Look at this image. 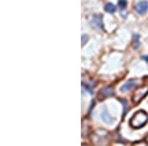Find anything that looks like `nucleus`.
<instances>
[{
    "instance_id": "obj_1",
    "label": "nucleus",
    "mask_w": 148,
    "mask_h": 146,
    "mask_svg": "<svg viewBox=\"0 0 148 146\" xmlns=\"http://www.w3.org/2000/svg\"><path fill=\"white\" fill-rule=\"evenodd\" d=\"M147 122H148V115L144 111H140V112H136L133 115V117L130 119V126L133 128H138V127H143Z\"/></svg>"
},
{
    "instance_id": "obj_2",
    "label": "nucleus",
    "mask_w": 148,
    "mask_h": 146,
    "mask_svg": "<svg viewBox=\"0 0 148 146\" xmlns=\"http://www.w3.org/2000/svg\"><path fill=\"white\" fill-rule=\"evenodd\" d=\"M114 96V88L112 86H106L103 88L97 94V98L99 100H104V98H110Z\"/></svg>"
},
{
    "instance_id": "obj_3",
    "label": "nucleus",
    "mask_w": 148,
    "mask_h": 146,
    "mask_svg": "<svg viewBox=\"0 0 148 146\" xmlns=\"http://www.w3.org/2000/svg\"><path fill=\"white\" fill-rule=\"evenodd\" d=\"M90 25L93 27H96L97 30H103V29H104V27H103V18H101L100 14L92 15V18H90Z\"/></svg>"
},
{
    "instance_id": "obj_4",
    "label": "nucleus",
    "mask_w": 148,
    "mask_h": 146,
    "mask_svg": "<svg viewBox=\"0 0 148 146\" xmlns=\"http://www.w3.org/2000/svg\"><path fill=\"white\" fill-rule=\"evenodd\" d=\"M137 85H138L137 81H127V82H125V84L121 86L119 92H121V93H127V92H132V90L136 88Z\"/></svg>"
},
{
    "instance_id": "obj_5",
    "label": "nucleus",
    "mask_w": 148,
    "mask_h": 146,
    "mask_svg": "<svg viewBox=\"0 0 148 146\" xmlns=\"http://www.w3.org/2000/svg\"><path fill=\"white\" fill-rule=\"evenodd\" d=\"M147 10H148V3L145 1V0L138 1L137 4H136V11H137L140 15H144V14L147 12Z\"/></svg>"
},
{
    "instance_id": "obj_6",
    "label": "nucleus",
    "mask_w": 148,
    "mask_h": 146,
    "mask_svg": "<svg viewBox=\"0 0 148 146\" xmlns=\"http://www.w3.org/2000/svg\"><path fill=\"white\" fill-rule=\"evenodd\" d=\"M104 11L112 14V12H115L116 11V5L114 4V3H106V4H104Z\"/></svg>"
},
{
    "instance_id": "obj_7",
    "label": "nucleus",
    "mask_w": 148,
    "mask_h": 146,
    "mask_svg": "<svg viewBox=\"0 0 148 146\" xmlns=\"http://www.w3.org/2000/svg\"><path fill=\"white\" fill-rule=\"evenodd\" d=\"M101 120L106 122V123H112V117L108 115V112H107L106 109L101 111Z\"/></svg>"
},
{
    "instance_id": "obj_8",
    "label": "nucleus",
    "mask_w": 148,
    "mask_h": 146,
    "mask_svg": "<svg viewBox=\"0 0 148 146\" xmlns=\"http://www.w3.org/2000/svg\"><path fill=\"white\" fill-rule=\"evenodd\" d=\"M145 94H147V88L144 89V90H141V92H140L138 94H136V96L133 97V101H134V103H138V101H140V100L143 98V97L145 96Z\"/></svg>"
},
{
    "instance_id": "obj_9",
    "label": "nucleus",
    "mask_w": 148,
    "mask_h": 146,
    "mask_svg": "<svg viewBox=\"0 0 148 146\" xmlns=\"http://www.w3.org/2000/svg\"><path fill=\"white\" fill-rule=\"evenodd\" d=\"M140 45V40H138V34H133V47L134 49H137Z\"/></svg>"
},
{
    "instance_id": "obj_10",
    "label": "nucleus",
    "mask_w": 148,
    "mask_h": 146,
    "mask_svg": "<svg viewBox=\"0 0 148 146\" xmlns=\"http://www.w3.org/2000/svg\"><path fill=\"white\" fill-rule=\"evenodd\" d=\"M121 103H122V105H123V113H122V117H125V116H126V113H127L129 107H127V103L125 101V100H121Z\"/></svg>"
},
{
    "instance_id": "obj_11",
    "label": "nucleus",
    "mask_w": 148,
    "mask_h": 146,
    "mask_svg": "<svg viewBox=\"0 0 148 146\" xmlns=\"http://www.w3.org/2000/svg\"><path fill=\"white\" fill-rule=\"evenodd\" d=\"M126 4H127L126 0H119V1H118V7H119L121 10H125V8H126Z\"/></svg>"
},
{
    "instance_id": "obj_12",
    "label": "nucleus",
    "mask_w": 148,
    "mask_h": 146,
    "mask_svg": "<svg viewBox=\"0 0 148 146\" xmlns=\"http://www.w3.org/2000/svg\"><path fill=\"white\" fill-rule=\"evenodd\" d=\"M88 40H89V38H88V36H82V38H81V44H82V47H84L85 44L88 42Z\"/></svg>"
},
{
    "instance_id": "obj_13",
    "label": "nucleus",
    "mask_w": 148,
    "mask_h": 146,
    "mask_svg": "<svg viewBox=\"0 0 148 146\" xmlns=\"http://www.w3.org/2000/svg\"><path fill=\"white\" fill-rule=\"evenodd\" d=\"M143 60H145V62H148V56H143Z\"/></svg>"
}]
</instances>
